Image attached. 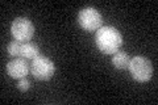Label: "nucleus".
<instances>
[{
	"mask_svg": "<svg viewBox=\"0 0 158 105\" xmlns=\"http://www.w3.org/2000/svg\"><path fill=\"white\" fill-rule=\"evenodd\" d=\"M95 42L98 49L103 54L113 55L118 51V49L123 45V36L121 33L113 26H102L96 32Z\"/></svg>",
	"mask_w": 158,
	"mask_h": 105,
	"instance_id": "1",
	"label": "nucleus"
},
{
	"mask_svg": "<svg viewBox=\"0 0 158 105\" xmlns=\"http://www.w3.org/2000/svg\"><path fill=\"white\" fill-rule=\"evenodd\" d=\"M129 72L132 78L136 82L146 83L149 82L153 76V64L148 58L145 57H135L131 59L129 63Z\"/></svg>",
	"mask_w": 158,
	"mask_h": 105,
	"instance_id": "2",
	"label": "nucleus"
},
{
	"mask_svg": "<svg viewBox=\"0 0 158 105\" xmlns=\"http://www.w3.org/2000/svg\"><path fill=\"white\" fill-rule=\"evenodd\" d=\"M17 88L23 92H27L29 88H31V82L28 80L27 78H23V79H19V83H17Z\"/></svg>",
	"mask_w": 158,
	"mask_h": 105,
	"instance_id": "10",
	"label": "nucleus"
},
{
	"mask_svg": "<svg viewBox=\"0 0 158 105\" xmlns=\"http://www.w3.org/2000/svg\"><path fill=\"white\" fill-rule=\"evenodd\" d=\"M11 32L15 39L19 42H28L34 36V25L25 17H17L13 20Z\"/></svg>",
	"mask_w": 158,
	"mask_h": 105,
	"instance_id": "5",
	"label": "nucleus"
},
{
	"mask_svg": "<svg viewBox=\"0 0 158 105\" xmlns=\"http://www.w3.org/2000/svg\"><path fill=\"white\" fill-rule=\"evenodd\" d=\"M40 55V49L37 45H33V43H23L21 45V58L24 59H33L37 58Z\"/></svg>",
	"mask_w": 158,
	"mask_h": 105,
	"instance_id": "8",
	"label": "nucleus"
},
{
	"mask_svg": "<svg viewBox=\"0 0 158 105\" xmlns=\"http://www.w3.org/2000/svg\"><path fill=\"white\" fill-rule=\"evenodd\" d=\"M78 24L81 25L82 29H85L87 32H95L102 28L103 24V17L102 14L96 11L95 8H85L82 9L78 14Z\"/></svg>",
	"mask_w": 158,
	"mask_h": 105,
	"instance_id": "4",
	"label": "nucleus"
},
{
	"mask_svg": "<svg viewBox=\"0 0 158 105\" xmlns=\"http://www.w3.org/2000/svg\"><path fill=\"white\" fill-rule=\"evenodd\" d=\"M31 71L33 74V76L38 79V80H49L54 72H56V66L52 59H49L48 57L38 55L37 58H34L31 64Z\"/></svg>",
	"mask_w": 158,
	"mask_h": 105,
	"instance_id": "3",
	"label": "nucleus"
},
{
	"mask_svg": "<svg viewBox=\"0 0 158 105\" xmlns=\"http://www.w3.org/2000/svg\"><path fill=\"white\" fill-rule=\"evenodd\" d=\"M112 63H113V66H115L116 68H118V70H127L128 67H129L131 58L124 51H117V53L113 54Z\"/></svg>",
	"mask_w": 158,
	"mask_h": 105,
	"instance_id": "7",
	"label": "nucleus"
},
{
	"mask_svg": "<svg viewBox=\"0 0 158 105\" xmlns=\"http://www.w3.org/2000/svg\"><path fill=\"white\" fill-rule=\"evenodd\" d=\"M21 42H19V41H12V42H9L8 43V46H7V51L8 54L11 57H15V58H17V57H21Z\"/></svg>",
	"mask_w": 158,
	"mask_h": 105,
	"instance_id": "9",
	"label": "nucleus"
},
{
	"mask_svg": "<svg viewBox=\"0 0 158 105\" xmlns=\"http://www.w3.org/2000/svg\"><path fill=\"white\" fill-rule=\"evenodd\" d=\"M29 72V66L24 58H16L7 64V74L13 79H23Z\"/></svg>",
	"mask_w": 158,
	"mask_h": 105,
	"instance_id": "6",
	"label": "nucleus"
}]
</instances>
